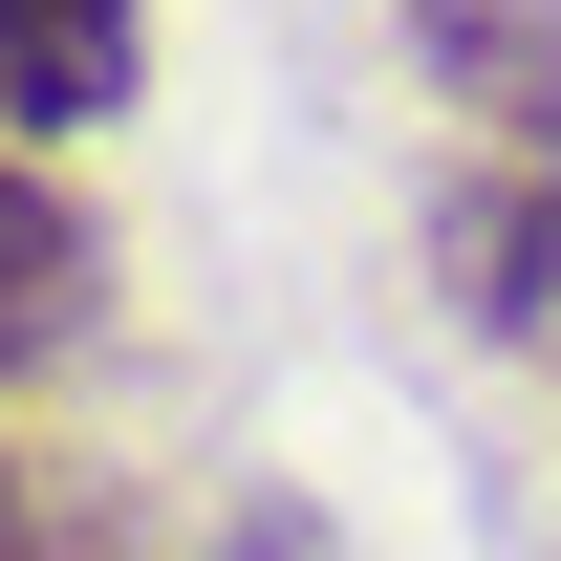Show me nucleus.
Segmentation results:
<instances>
[{"label":"nucleus","instance_id":"1","mask_svg":"<svg viewBox=\"0 0 561 561\" xmlns=\"http://www.w3.org/2000/svg\"><path fill=\"white\" fill-rule=\"evenodd\" d=\"M411 260H432V302L476 346H561V108H496V130L432 151Z\"/></svg>","mask_w":561,"mask_h":561},{"label":"nucleus","instance_id":"2","mask_svg":"<svg viewBox=\"0 0 561 561\" xmlns=\"http://www.w3.org/2000/svg\"><path fill=\"white\" fill-rule=\"evenodd\" d=\"M87 346H108V216L44 130H0V389H44Z\"/></svg>","mask_w":561,"mask_h":561},{"label":"nucleus","instance_id":"3","mask_svg":"<svg viewBox=\"0 0 561 561\" xmlns=\"http://www.w3.org/2000/svg\"><path fill=\"white\" fill-rule=\"evenodd\" d=\"M130 87H151V0H0V130L87 151Z\"/></svg>","mask_w":561,"mask_h":561},{"label":"nucleus","instance_id":"4","mask_svg":"<svg viewBox=\"0 0 561 561\" xmlns=\"http://www.w3.org/2000/svg\"><path fill=\"white\" fill-rule=\"evenodd\" d=\"M411 22V66L454 130H496V108H561V0H389Z\"/></svg>","mask_w":561,"mask_h":561},{"label":"nucleus","instance_id":"5","mask_svg":"<svg viewBox=\"0 0 561 561\" xmlns=\"http://www.w3.org/2000/svg\"><path fill=\"white\" fill-rule=\"evenodd\" d=\"M216 561H346V518H324L302 476H238L216 496Z\"/></svg>","mask_w":561,"mask_h":561},{"label":"nucleus","instance_id":"6","mask_svg":"<svg viewBox=\"0 0 561 561\" xmlns=\"http://www.w3.org/2000/svg\"><path fill=\"white\" fill-rule=\"evenodd\" d=\"M0 561H44V496H22V432H0Z\"/></svg>","mask_w":561,"mask_h":561},{"label":"nucleus","instance_id":"7","mask_svg":"<svg viewBox=\"0 0 561 561\" xmlns=\"http://www.w3.org/2000/svg\"><path fill=\"white\" fill-rule=\"evenodd\" d=\"M44 561H130V540H108V518H66V540H44Z\"/></svg>","mask_w":561,"mask_h":561}]
</instances>
